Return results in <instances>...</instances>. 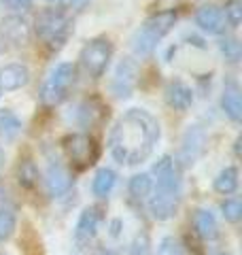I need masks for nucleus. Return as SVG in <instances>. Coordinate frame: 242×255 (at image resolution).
<instances>
[{"label":"nucleus","instance_id":"4468645a","mask_svg":"<svg viewBox=\"0 0 242 255\" xmlns=\"http://www.w3.org/2000/svg\"><path fill=\"white\" fill-rule=\"evenodd\" d=\"M30 83V70L26 64H6L0 68V90L2 92H17Z\"/></svg>","mask_w":242,"mask_h":255},{"label":"nucleus","instance_id":"20e7f679","mask_svg":"<svg viewBox=\"0 0 242 255\" xmlns=\"http://www.w3.org/2000/svg\"><path fill=\"white\" fill-rule=\"evenodd\" d=\"M62 151L68 159V166L75 170H85L98 159V145L96 138L85 132H72L62 138Z\"/></svg>","mask_w":242,"mask_h":255},{"label":"nucleus","instance_id":"423d86ee","mask_svg":"<svg viewBox=\"0 0 242 255\" xmlns=\"http://www.w3.org/2000/svg\"><path fill=\"white\" fill-rule=\"evenodd\" d=\"M111 58H113V45L109 38H92L81 49V55H79L85 75H90L92 79H100L107 73Z\"/></svg>","mask_w":242,"mask_h":255},{"label":"nucleus","instance_id":"5701e85b","mask_svg":"<svg viewBox=\"0 0 242 255\" xmlns=\"http://www.w3.org/2000/svg\"><path fill=\"white\" fill-rule=\"evenodd\" d=\"M21 132V119L11 109H0V138L13 140Z\"/></svg>","mask_w":242,"mask_h":255},{"label":"nucleus","instance_id":"0eeeda50","mask_svg":"<svg viewBox=\"0 0 242 255\" xmlns=\"http://www.w3.org/2000/svg\"><path fill=\"white\" fill-rule=\"evenodd\" d=\"M104 221V211L98 204H90L81 211L77 226H75V243L79 249H90V245L96 241Z\"/></svg>","mask_w":242,"mask_h":255},{"label":"nucleus","instance_id":"2f4dec72","mask_svg":"<svg viewBox=\"0 0 242 255\" xmlns=\"http://www.w3.org/2000/svg\"><path fill=\"white\" fill-rule=\"evenodd\" d=\"M4 49H6V41L2 38V34H0V53H2Z\"/></svg>","mask_w":242,"mask_h":255},{"label":"nucleus","instance_id":"f257e3e1","mask_svg":"<svg viewBox=\"0 0 242 255\" xmlns=\"http://www.w3.org/2000/svg\"><path fill=\"white\" fill-rule=\"evenodd\" d=\"M161 136L159 122L144 109H130L109 134V153L121 166H138L153 155Z\"/></svg>","mask_w":242,"mask_h":255},{"label":"nucleus","instance_id":"cd10ccee","mask_svg":"<svg viewBox=\"0 0 242 255\" xmlns=\"http://www.w3.org/2000/svg\"><path fill=\"white\" fill-rule=\"evenodd\" d=\"M223 17L232 28H238L240 21H242V0H228V2H225Z\"/></svg>","mask_w":242,"mask_h":255},{"label":"nucleus","instance_id":"6ab92c4d","mask_svg":"<svg viewBox=\"0 0 242 255\" xmlns=\"http://www.w3.org/2000/svg\"><path fill=\"white\" fill-rule=\"evenodd\" d=\"M221 109L232 122H240L242 119V98H240V90L236 83H228L225 92L221 96Z\"/></svg>","mask_w":242,"mask_h":255},{"label":"nucleus","instance_id":"72a5a7b5","mask_svg":"<svg viewBox=\"0 0 242 255\" xmlns=\"http://www.w3.org/2000/svg\"><path fill=\"white\" fill-rule=\"evenodd\" d=\"M72 4H83V2H87V0H70Z\"/></svg>","mask_w":242,"mask_h":255},{"label":"nucleus","instance_id":"2eb2a0df","mask_svg":"<svg viewBox=\"0 0 242 255\" xmlns=\"http://www.w3.org/2000/svg\"><path fill=\"white\" fill-rule=\"evenodd\" d=\"M164 98H166V105L174 109V111H189L191 105H193V90L187 85V83H183V81H170L166 85V90H164Z\"/></svg>","mask_w":242,"mask_h":255},{"label":"nucleus","instance_id":"a211bd4d","mask_svg":"<svg viewBox=\"0 0 242 255\" xmlns=\"http://www.w3.org/2000/svg\"><path fill=\"white\" fill-rule=\"evenodd\" d=\"M15 179H17L21 189H34L40 181L38 166L32 157H19L17 166H15Z\"/></svg>","mask_w":242,"mask_h":255},{"label":"nucleus","instance_id":"c9c22d12","mask_svg":"<svg viewBox=\"0 0 242 255\" xmlns=\"http://www.w3.org/2000/svg\"><path fill=\"white\" fill-rule=\"evenodd\" d=\"M215 255H230V253H215Z\"/></svg>","mask_w":242,"mask_h":255},{"label":"nucleus","instance_id":"f704fd0d","mask_svg":"<svg viewBox=\"0 0 242 255\" xmlns=\"http://www.w3.org/2000/svg\"><path fill=\"white\" fill-rule=\"evenodd\" d=\"M100 255H115V253H111V251H102Z\"/></svg>","mask_w":242,"mask_h":255},{"label":"nucleus","instance_id":"a878e982","mask_svg":"<svg viewBox=\"0 0 242 255\" xmlns=\"http://www.w3.org/2000/svg\"><path fill=\"white\" fill-rule=\"evenodd\" d=\"M221 215L225 221L230 223H238L242 219V202L240 198H228L221 202Z\"/></svg>","mask_w":242,"mask_h":255},{"label":"nucleus","instance_id":"ddd939ff","mask_svg":"<svg viewBox=\"0 0 242 255\" xmlns=\"http://www.w3.org/2000/svg\"><path fill=\"white\" fill-rule=\"evenodd\" d=\"M149 200V213L155 221H170L181 209L183 196H168V194H157L151 191Z\"/></svg>","mask_w":242,"mask_h":255},{"label":"nucleus","instance_id":"39448f33","mask_svg":"<svg viewBox=\"0 0 242 255\" xmlns=\"http://www.w3.org/2000/svg\"><path fill=\"white\" fill-rule=\"evenodd\" d=\"M34 32L49 49H60L68 36V17L60 9H45L34 21Z\"/></svg>","mask_w":242,"mask_h":255},{"label":"nucleus","instance_id":"9b49d317","mask_svg":"<svg viewBox=\"0 0 242 255\" xmlns=\"http://www.w3.org/2000/svg\"><path fill=\"white\" fill-rule=\"evenodd\" d=\"M0 34L6 43H11L15 47H26L32 38V28L30 21L23 15H6L0 21Z\"/></svg>","mask_w":242,"mask_h":255},{"label":"nucleus","instance_id":"c85d7f7f","mask_svg":"<svg viewBox=\"0 0 242 255\" xmlns=\"http://www.w3.org/2000/svg\"><path fill=\"white\" fill-rule=\"evenodd\" d=\"M130 255H151V238L149 234H136L130 243Z\"/></svg>","mask_w":242,"mask_h":255},{"label":"nucleus","instance_id":"b1692460","mask_svg":"<svg viewBox=\"0 0 242 255\" xmlns=\"http://www.w3.org/2000/svg\"><path fill=\"white\" fill-rule=\"evenodd\" d=\"M17 230V215L11 209H0V243H6Z\"/></svg>","mask_w":242,"mask_h":255},{"label":"nucleus","instance_id":"c756f323","mask_svg":"<svg viewBox=\"0 0 242 255\" xmlns=\"http://www.w3.org/2000/svg\"><path fill=\"white\" fill-rule=\"evenodd\" d=\"M6 9H11V11H23V9H28L32 0H0Z\"/></svg>","mask_w":242,"mask_h":255},{"label":"nucleus","instance_id":"dca6fc26","mask_svg":"<svg viewBox=\"0 0 242 255\" xmlns=\"http://www.w3.org/2000/svg\"><path fill=\"white\" fill-rule=\"evenodd\" d=\"M196 26L200 30L208 32V34H221L225 30V17H223V11L215 4H204L200 6L198 13H196Z\"/></svg>","mask_w":242,"mask_h":255},{"label":"nucleus","instance_id":"f3484780","mask_svg":"<svg viewBox=\"0 0 242 255\" xmlns=\"http://www.w3.org/2000/svg\"><path fill=\"white\" fill-rule=\"evenodd\" d=\"M193 228L202 241H215L219 236V221L208 209H198L193 213Z\"/></svg>","mask_w":242,"mask_h":255},{"label":"nucleus","instance_id":"bb28decb","mask_svg":"<svg viewBox=\"0 0 242 255\" xmlns=\"http://www.w3.org/2000/svg\"><path fill=\"white\" fill-rule=\"evenodd\" d=\"M155 255H187V251H185V245L176 236H166L157 245Z\"/></svg>","mask_w":242,"mask_h":255},{"label":"nucleus","instance_id":"e433bc0d","mask_svg":"<svg viewBox=\"0 0 242 255\" xmlns=\"http://www.w3.org/2000/svg\"><path fill=\"white\" fill-rule=\"evenodd\" d=\"M2 94H4V92H2V90H0V96H2Z\"/></svg>","mask_w":242,"mask_h":255},{"label":"nucleus","instance_id":"9d476101","mask_svg":"<svg viewBox=\"0 0 242 255\" xmlns=\"http://www.w3.org/2000/svg\"><path fill=\"white\" fill-rule=\"evenodd\" d=\"M206 149V132L204 128L193 124L189 126L183 134L181 140V153H179V164L181 166H193L202 157Z\"/></svg>","mask_w":242,"mask_h":255},{"label":"nucleus","instance_id":"393cba45","mask_svg":"<svg viewBox=\"0 0 242 255\" xmlns=\"http://www.w3.org/2000/svg\"><path fill=\"white\" fill-rule=\"evenodd\" d=\"M219 51L223 53L225 62L236 64L240 60V55H242L240 41H238V38H234V36H225V38H221V41H219Z\"/></svg>","mask_w":242,"mask_h":255},{"label":"nucleus","instance_id":"473e14b6","mask_svg":"<svg viewBox=\"0 0 242 255\" xmlns=\"http://www.w3.org/2000/svg\"><path fill=\"white\" fill-rule=\"evenodd\" d=\"M2 166H4V151L0 147V170H2Z\"/></svg>","mask_w":242,"mask_h":255},{"label":"nucleus","instance_id":"f8f14e48","mask_svg":"<svg viewBox=\"0 0 242 255\" xmlns=\"http://www.w3.org/2000/svg\"><path fill=\"white\" fill-rule=\"evenodd\" d=\"M107 117H109V107L104 105L98 96L85 98L77 111V124L83 130H96V128H100L104 124Z\"/></svg>","mask_w":242,"mask_h":255},{"label":"nucleus","instance_id":"f03ea898","mask_svg":"<svg viewBox=\"0 0 242 255\" xmlns=\"http://www.w3.org/2000/svg\"><path fill=\"white\" fill-rule=\"evenodd\" d=\"M179 15L176 11H159L155 15H151L149 19H144L142 28H138V32L132 36V51L138 58H147L155 51V47L159 45V41L164 38L168 32L174 28Z\"/></svg>","mask_w":242,"mask_h":255},{"label":"nucleus","instance_id":"4be33fe9","mask_svg":"<svg viewBox=\"0 0 242 255\" xmlns=\"http://www.w3.org/2000/svg\"><path fill=\"white\" fill-rule=\"evenodd\" d=\"M151 191H153V177H151V172L134 174V177L130 179V183H127V194H130V198L134 202H144L151 196Z\"/></svg>","mask_w":242,"mask_h":255},{"label":"nucleus","instance_id":"6e6552de","mask_svg":"<svg viewBox=\"0 0 242 255\" xmlns=\"http://www.w3.org/2000/svg\"><path fill=\"white\" fill-rule=\"evenodd\" d=\"M138 79H140V68L136 64V60L132 58L119 60L115 73H113V79H111V94L117 100L130 98L136 90V85H138Z\"/></svg>","mask_w":242,"mask_h":255},{"label":"nucleus","instance_id":"412c9836","mask_svg":"<svg viewBox=\"0 0 242 255\" xmlns=\"http://www.w3.org/2000/svg\"><path fill=\"white\" fill-rule=\"evenodd\" d=\"M238 183H240V174L236 166H225V168L217 174L215 181H213V189L221 196H232L234 191L238 189Z\"/></svg>","mask_w":242,"mask_h":255},{"label":"nucleus","instance_id":"1a4fd4ad","mask_svg":"<svg viewBox=\"0 0 242 255\" xmlns=\"http://www.w3.org/2000/svg\"><path fill=\"white\" fill-rule=\"evenodd\" d=\"M45 189L51 198H60L64 194H68L75 185V174H72V168L68 164L60 162V159H51L47 164V170H45Z\"/></svg>","mask_w":242,"mask_h":255},{"label":"nucleus","instance_id":"aec40b11","mask_svg":"<svg viewBox=\"0 0 242 255\" xmlns=\"http://www.w3.org/2000/svg\"><path fill=\"white\" fill-rule=\"evenodd\" d=\"M117 185V172L113 168H100L98 172L94 174V181H92V194L96 198H109L111 191L115 189Z\"/></svg>","mask_w":242,"mask_h":255},{"label":"nucleus","instance_id":"7c9ffc66","mask_svg":"<svg viewBox=\"0 0 242 255\" xmlns=\"http://www.w3.org/2000/svg\"><path fill=\"white\" fill-rule=\"evenodd\" d=\"M240 140H242V138L238 136L236 142H234V153H236V155H240Z\"/></svg>","mask_w":242,"mask_h":255},{"label":"nucleus","instance_id":"7ed1b4c3","mask_svg":"<svg viewBox=\"0 0 242 255\" xmlns=\"http://www.w3.org/2000/svg\"><path fill=\"white\" fill-rule=\"evenodd\" d=\"M77 83V68L70 62H60L51 68L49 77L45 79L43 90H40V102L45 107H60L70 96L72 87Z\"/></svg>","mask_w":242,"mask_h":255}]
</instances>
